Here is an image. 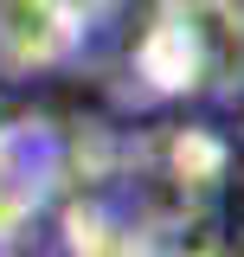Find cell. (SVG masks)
<instances>
[]
</instances>
